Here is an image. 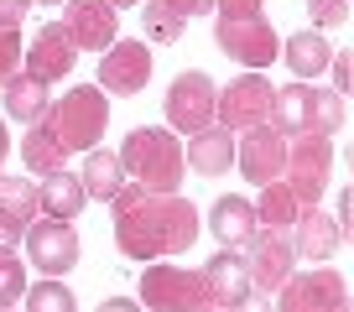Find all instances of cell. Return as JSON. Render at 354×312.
<instances>
[{
	"mask_svg": "<svg viewBox=\"0 0 354 312\" xmlns=\"http://www.w3.org/2000/svg\"><path fill=\"white\" fill-rule=\"evenodd\" d=\"M21 240H26V260H32L42 276H68V271L78 266V234H73V224H63V219H32Z\"/></svg>",
	"mask_w": 354,
	"mask_h": 312,
	"instance_id": "7c38bea8",
	"label": "cell"
},
{
	"mask_svg": "<svg viewBox=\"0 0 354 312\" xmlns=\"http://www.w3.org/2000/svg\"><path fill=\"white\" fill-rule=\"evenodd\" d=\"M26 297V266L16 250H0V307H16Z\"/></svg>",
	"mask_w": 354,
	"mask_h": 312,
	"instance_id": "4dcf8cb0",
	"label": "cell"
},
{
	"mask_svg": "<svg viewBox=\"0 0 354 312\" xmlns=\"http://www.w3.org/2000/svg\"><path fill=\"white\" fill-rule=\"evenodd\" d=\"M209 229H214V240H224V250H240L245 240L261 229V224H255L250 198H234V193H224V198H214V208H209Z\"/></svg>",
	"mask_w": 354,
	"mask_h": 312,
	"instance_id": "44dd1931",
	"label": "cell"
},
{
	"mask_svg": "<svg viewBox=\"0 0 354 312\" xmlns=\"http://www.w3.org/2000/svg\"><path fill=\"white\" fill-rule=\"evenodd\" d=\"M287 234H292V250H297V260H308V266H328V260L339 255V245H344L339 224H333L323 208H302L297 224H292Z\"/></svg>",
	"mask_w": 354,
	"mask_h": 312,
	"instance_id": "2e32d148",
	"label": "cell"
},
{
	"mask_svg": "<svg viewBox=\"0 0 354 312\" xmlns=\"http://www.w3.org/2000/svg\"><path fill=\"white\" fill-rule=\"evenodd\" d=\"M120 167L131 182H141L146 193H177L183 188V141L162 125H136L131 135L120 141Z\"/></svg>",
	"mask_w": 354,
	"mask_h": 312,
	"instance_id": "7a4b0ae2",
	"label": "cell"
},
{
	"mask_svg": "<svg viewBox=\"0 0 354 312\" xmlns=\"http://www.w3.org/2000/svg\"><path fill=\"white\" fill-rule=\"evenodd\" d=\"M78 182H84V193H88V203L100 198V203H110L115 193L125 188V167H120V156L110 151V146H94V151H84V172H78Z\"/></svg>",
	"mask_w": 354,
	"mask_h": 312,
	"instance_id": "7402d4cb",
	"label": "cell"
},
{
	"mask_svg": "<svg viewBox=\"0 0 354 312\" xmlns=\"http://www.w3.org/2000/svg\"><path fill=\"white\" fill-rule=\"evenodd\" d=\"M308 21L313 32H333L349 21V0H308Z\"/></svg>",
	"mask_w": 354,
	"mask_h": 312,
	"instance_id": "d6a6232c",
	"label": "cell"
},
{
	"mask_svg": "<svg viewBox=\"0 0 354 312\" xmlns=\"http://www.w3.org/2000/svg\"><path fill=\"white\" fill-rule=\"evenodd\" d=\"M6 156H11V130H6V120H0V167H6Z\"/></svg>",
	"mask_w": 354,
	"mask_h": 312,
	"instance_id": "7bdbcfd3",
	"label": "cell"
},
{
	"mask_svg": "<svg viewBox=\"0 0 354 312\" xmlns=\"http://www.w3.org/2000/svg\"><path fill=\"white\" fill-rule=\"evenodd\" d=\"M37 208H42V219L73 224L78 213L88 208V193H84V182H78V172L57 167V172H47V177H37Z\"/></svg>",
	"mask_w": 354,
	"mask_h": 312,
	"instance_id": "e0dca14e",
	"label": "cell"
},
{
	"mask_svg": "<svg viewBox=\"0 0 354 312\" xmlns=\"http://www.w3.org/2000/svg\"><path fill=\"white\" fill-rule=\"evenodd\" d=\"M271 130H281L292 141V135H308L313 130V84H281L277 94H271Z\"/></svg>",
	"mask_w": 354,
	"mask_h": 312,
	"instance_id": "ffe728a7",
	"label": "cell"
},
{
	"mask_svg": "<svg viewBox=\"0 0 354 312\" xmlns=\"http://www.w3.org/2000/svg\"><path fill=\"white\" fill-rule=\"evenodd\" d=\"M21 63H26V73H32L37 84H47V89H53L57 78H68V73H73L78 47L63 37V26H42V32H37L32 42H26Z\"/></svg>",
	"mask_w": 354,
	"mask_h": 312,
	"instance_id": "9a60e30c",
	"label": "cell"
},
{
	"mask_svg": "<svg viewBox=\"0 0 354 312\" xmlns=\"http://www.w3.org/2000/svg\"><path fill=\"white\" fill-rule=\"evenodd\" d=\"M21 167H26V172H37V177H47V172L63 167V146L53 141V130H47L42 120L26 125V135H21Z\"/></svg>",
	"mask_w": 354,
	"mask_h": 312,
	"instance_id": "484cf974",
	"label": "cell"
},
{
	"mask_svg": "<svg viewBox=\"0 0 354 312\" xmlns=\"http://www.w3.org/2000/svg\"><path fill=\"white\" fill-rule=\"evenodd\" d=\"M0 312H16V307H0Z\"/></svg>",
	"mask_w": 354,
	"mask_h": 312,
	"instance_id": "bcb514c9",
	"label": "cell"
},
{
	"mask_svg": "<svg viewBox=\"0 0 354 312\" xmlns=\"http://www.w3.org/2000/svg\"><path fill=\"white\" fill-rule=\"evenodd\" d=\"M198 240V208L183 193H146L131 213H115V250L125 260H167Z\"/></svg>",
	"mask_w": 354,
	"mask_h": 312,
	"instance_id": "6da1fadb",
	"label": "cell"
},
{
	"mask_svg": "<svg viewBox=\"0 0 354 312\" xmlns=\"http://www.w3.org/2000/svg\"><path fill=\"white\" fill-rule=\"evenodd\" d=\"M281 57H287V68L308 84L313 73H323V68H328L333 47H328V37H323V32H313V26H308V32H292L287 42H281Z\"/></svg>",
	"mask_w": 354,
	"mask_h": 312,
	"instance_id": "cb8c5ba5",
	"label": "cell"
},
{
	"mask_svg": "<svg viewBox=\"0 0 354 312\" xmlns=\"http://www.w3.org/2000/svg\"><path fill=\"white\" fill-rule=\"evenodd\" d=\"M230 312H277V307H271V297H261V291H250V297H240V302H234Z\"/></svg>",
	"mask_w": 354,
	"mask_h": 312,
	"instance_id": "ab89813d",
	"label": "cell"
},
{
	"mask_svg": "<svg viewBox=\"0 0 354 312\" xmlns=\"http://www.w3.org/2000/svg\"><path fill=\"white\" fill-rule=\"evenodd\" d=\"M203 286H209V307L230 312L240 297H250V271H245L240 250H219V255L203 266Z\"/></svg>",
	"mask_w": 354,
	"mask_h": 312,
	"instance_id": "ac0fdd59",
	"label": "cell"
},
{
	"mask_svg": "<svg viewBox=\"0 0 354 312\" xmlns=\"http://www.w3.org/2000/svg\"><path fill=\"white\" fill-rule=\"evenodd\" d=\"M26 312H78V297L63 276L26 281Z\"/></svg>",
	"mask_w": 354,
	"mask_h": 312,
	"instance_id": "4316f807",
	"label": "cell"
},
{
	"mask_svg": "<svg viewBox=\"0 0 354 312\" xmlns=\"http://www.w3.org/2000/svg\"><path fill=\"white\" fill-rule=\"evenodd\" d=\"M32 0H0V21H26Z\"/></svg>",
	"mask_w": 354,
	"mask_h": 312,
	"instance_id": "60d3db41",
	"label": "cell"
},
{
	"mask_svg": "<svg viewBox=\"0 0 354 312\" xmlns=\"http://www.w3.org/2000/svg\"><path fill=\"white\" fill-rule=\"evenodd\" d=\"M21 234H26V224L16 219V213L0 208V250H16V245H21Z\"/></svg>",
	"mask_w": 354,
	"mask_h": 312,
	"instance_id": "d590c367",
	"label": "cell"
},
{
	"mask_svg": "<svg viewBox=\"0 0 354 312\" xmlns=\"http://www.w3.org/2000/svg\"><path fill=\"white\" fill-rule=\"evenodd\" d=\"M344 130V94L313 84V135H339Z\"/></svg>",
	"mask_w": 354,
	"mask_h": 312,
	"instance_id": "f546056e",
	"label": "cell"
},
{
	"mask_svg": "<svg viewBox=\"0 0 354 312\" xmlns=\"http://www.w3.org/2000/svg\"><path fill=\"white\" fill-rule=\"evenodd\" d=\"M167 6H172L183 21H193V16H209V11H214V0H167Z\"/></svg>",
	"mask_w": 354,
	"mask_h": 312,
	"instance_id": "f35d334b",
	"label": "cell"
},
{
	"mask_svg": "<svg viewBox=\"0 0 354 312\" xmlns=\"http://www.w3.org/2000/svg\"><path fill=\"white\" fill-rule=\"evenodd\" d=\"M333 135H292L287 141V167H281V182L292 188V198L302 208H318V198L328 193V177H333Z\"/></svg>",
	"mask_w": 354,
	"mask_h": 312,
	"instance_id": "277c9868",
	"label": "cell"
},
{
	"mask_svg": "<svg viewBox=\"0 0 354 312\" xmlns=\"http://www.w3.org/2000/svg\"><path fill=\"white\" fill-rule=\"evenodd\" d=\"M214 11L224 21H250V16H266V0H214Z\"/></svg>",
	"mask_w": 354,
	"mask_h": 312,
	"instance_id": "836d02e7",
	"label": "cell"
},
{
	"mask_svg": "<svg viewBox=\"0 0 354 312\" xmlns=\"http://www.w3.org/2000/svg\"><path fill=\"white\" fill-rule=\"evenodd\" d=\"M271 78L266 73H240L230 78V89H219V99H214V125H224L230 135L240 130H255V125L271 120Z\"/></svg>",
	"mask_w": 354,
	"mask_h": 312,
	"instance_id": "ba28073f",
	"label": "cell"
},
{
	"mask_svg": "<svg viewBox=\"0 0 354 312\" xmlns=\"http://www.w3.org/2000/svg\"><path fill=\"white\" fill-rule=\"evenodd\" d=\"M240 255H245V271H250V291H261V297H271L297 271V250H292L287 229H255L240 245Z\"/></svg>",
	"mask_w": 354,
	"mask_h": 312,
	"instance_id": "30bf717a",
	"label": "cell"
},
{
	"mask_svg": "<svg viewBox=\"0 0 354 312\" xmlns=\"http://www.w3.org/2000/svg\"><path fill=\"white\" fill-rule=\"evenodd\" d=\"M136 302L151 312H209V286H203V271L172 266V260H151Z\"/></svg>",
	"mask_w": 354,
	"mask_h": 312,
	"instance_id": "5b68a950",
	"label": "cell"
},
{
	"mask_svg": "<svg viewBox=\"0 0 354 312\" xmlns=\"http://www.w3.org/2000/svg\"><path fill=\"white\" fill-rule=\"evenodd\" d=\"M57 26H63V37L78 52H104L110 42H120V16L104 0H68Z\"/></svg>",
	"mask_w": 354,
	"mask_h": 312,
	"instance_id": "5bb4252c",
	"label": "cell"
},
{
	"mask_svg": "<svg viewBox=\"0 0 354 312\" xmlns=\"http://www.w3.org/2000/svg\"><path fill=\"white\" fill-rule=\"evenodd\" d=\"M0 177H6V172H0Z\"/></svg>",
	"mask_w": 354,
	"mask_h": 312,
	"instance_id": "7dc6e473",
	"label": "cell"
},
{
	"mask_svg": "<svg viewBox=\"0 0 354 312\" xmlns=\"http://www.w3.org/2000/svg\"><path fill=\"white\" fill-rule=\"evenodd\" d=\"M333 224H339V234H349V224H354V188H339V213H333Z\"/></svg>",
	"mask_w": 354,
	"mask_h": 312,
	"instance_id": "74e56055",
	"label": "cell"
},
{
	"mask_svg": "<svg viewBox=\"0 0 354 312\" xmlns=\"http://www.w3.org/2000/svg\"><path fill=\"white\" fill-rule=\"evenodd\" d=\"M141 11H146V42H156V47H167V42H177V37L188 32V21L167 6V0H141Z\"/></svg>",
	"mask_w": 354,
	"mask_h": 312,
	"instance_id": "83f0119b",
	"label": "cell"
},
{
	"mask_svg": "<svg viewBox=\"0 0 354 312\" xmlns=\"http://www.w3.org/2000/svg\"><path fill=\"white\" fill-rule=\"evenodd\" d=\"M323 73H333V94H349V84H354V57H349V52H333Z\"/></svg>",
	"mask_w": 354,
	"mask_h": 312,
	"instance_id": "e575fe53",
	"label": "cell"
},
{
	"mask_svg": "<svg viewBox=\"0 0 354 312\" xmlns=\"http://www.w3.org/2000/svg\"><path fill=\"white\" fill-rule=\"evenodd\" d=\"M151 84V42H136V37H120L100 52V89L104 99H131Z\"/></svg>",
	"mask_w": 354,
	"mask_h": 312,
	"instance_id": "8fae6325",
	"label": "cell"
},
{
	"mask_svg": "<svg viewBox=\"0 0 354 312\" xmlns=\"http://www.w3.org/2000/svg\"><path fill=\"white\" fill-rule=\"evenodd\" d=\"M214 47H219L230 63L250 68V73H261V68H271V57H281V37L277 26L266 21V16H250V21H224L214 26Z\"/></svg>",
	"mask_w": 354,
	"mask_h": 312,
	"instance_id": "9c48e42d",
	"label": "cell"
},
{
	"mask_svg": "<svg viewBox=\"0 0 354 312\" xmlns=\"http://www.w3.org/2000/svg\"><path fill=\"white\" fill-rule=\"evenodd\" d=\"M234 167H240L245 182L266 188V182H277L281 167H287V135L271 130V125H255V130H240L234 141Z\"/></svg>",
	"mask_w": 354,
	"mask_h": 312,
	"instance_id": "4fadbf2b",
	"label": "cell"
},
{
	"mask_svg": "<svg viewBox=\"0 0 354 312\" xmlns=\"http://www.w3.org/2000/svg\"><path fill=\"white\" fill-rule=\"evenodd\" d=\"M104 6H110V11H115V16H120V11H125V6H141V0H104Z\"/></svg>",
	"mask_w": 354,
	"mask_h": 312,
	"instance_id": "ee69618b",
	"label": "cell"
},
{
	"mask_svg": "<svg viewBox=\"0 0 354 312\" xmlns=\"http://www.w3.org/2000/svg\"><path fill=\"white\" fill-rule=\"evenodd\" d=\"M21 21H0V84H11L21 73Z\"/></svg>",
	"mask_w": 354,
	"mask_h": 312,
	"instance_id": "1f68e13d",
	"label": "cell"
},
{
	"mask_svg": "<svg viewBox=\"0 0 354 312\" xmlns=\"http://www.w3.org/2000/svg\"><path fill=\"white\" fill-rule=\"evenodd\" d=\"M183 167H193L198 177H224V172L234 167V135L224 130V125H209V130L188 135V146H183Z\"/></svg>",
	"mask_w": 354,
	"mask_h": 312,
	"instance_id": "d6986e66",
	"label": "cell"
},
{
	"mask_svg": "<svg viewBox=\"0 0 354 312\" xmlns=\"http://www.w3.org/2000/svg\"><path fill=\"white\" fill-rule=\"evenodd\" d=\"M277 312H349V286L328 266L292 271L277 286Z\"/></svg>",
	"mask_w": 354,
	"mask_h": 312,
	"instance_id": "52a82bcc",
	"label": "cell"
},
{
	"mask_svg": "<svg viewBox=\"0 0 354 312\" xmlns=\"http://www.w3.org/2000/svg\"><path fill=\"white\" fill-rule=\"evenodd\" d=\"M32 6H68V0H32Z\"/></svg>",
	"mask_w": 354,
	"mask_h": 312,
	"instance_id": "f6af8a7d",
	"label": "cell"
},
{
	"mask_svg": "<svg viewBox=\"0 0 354 312\" xmlns=\"http://www.w3.org/2000/svg\"><path fill=\"white\" fill-rule=\"evenodd\" d=\"M0 208L16 213L21 224L42 219V208H37V182L32 177H0Z\"/></svg>",
	"mask_w": 354,
	"mask_h": 312,
	"instance_id": "f1b7e54d",
	"label": "cell"
},
{
	"mask_svg": "<svg viewBox=\"0 0 354 312\" xmlns=\"http://www.w3.org/2000/svg\"><path fill=\"white\" fill-rule=\"evenodd\" d=\"M141 198H146V188H141V182H125V188H120V193L110 198V208H115V213H131V208H136Z\"/></svg>",
	"mask_w": 354,
	"mask_h": 312,
	"instance_id": "8d00e7d4",
	"label": "cell"
},
{
	"mask_svg": "<svg viewBox=\"0 0 354 312\" xmlns=\"http://www.w3.org/2000/svg\"><path fill=\"white\" fill-rule=\"evenodd\" d=\"M94 312H141V302H136V297H104Z\"/></svg>",
	"mask_w": 354,
	"mask_h": 312,
	"instance_id": "b9f144b4",
	"label": "cell"
},
{
	"mask_svg": "<svg viewBox=\"0 0 354 312\" xmlns=\"http://www.w3.org/2000/svg\"><path fill=\"white\" fill-rule=\"evenodd\" d=\"M0 94H6V115L21 120V125H37L47 115V104H53V89L37 84L32 73H16L11 84H0Z\"/></svg>",
	"mask_w": 354,
	"mask_h": 312,
	"instance_id": "603a6c76",
	"label": "cell"
},
{
	"mask_svg": "<svg viewBox=\"0 0 354 312\" xmlns=\"http://www.w3.org/2000/svg\"><path fill=\"white\" fill-rule=\"evenodd\" d=\"M214 99H219V89H214L209 73H198V68L177 73L172 89H167V99H162L167 130H172V135H198V130H209V125H214Z\"/></svg>",
	"mask_w": 354,
	"mask_h": 312,
	"instance_id": "8992f818",
	"label": "cell"
},
{
	"mask_svg": "<svg viewBox=\"0 0 354 312\" xmlns=\"http://www.w3.org/2000/svg\"><path fill=\"white\" fill-rule=\"evenodd\" d=\"M42 125L53 130V141L63 146V156H84L104 141V125H110V99H104L100 84H73L63 99L47 104Z\"/></svg>",
	"mask_w": 354,
	"mask_h": 312,
	"instance_id": "3957f363",
	"label": "cell"
},
{
	"mask_svg": "<svg viewBox=\"0 0 354 312\" xmlns=\"http://www.w3.org/2000/svg\"><path fill=\"white\" fill-rule=\"evenodd\" d=\"M250 208H255V224H261V229H292L297 213H302V203L292 198V188L277 177V182L261 188V198H250Z\"/></svg>",
	"mask_w": 354,
	"mask_h": 312,
	"instance_id": "d4e9b609",
	"label": "cell"
}]
</instances>
